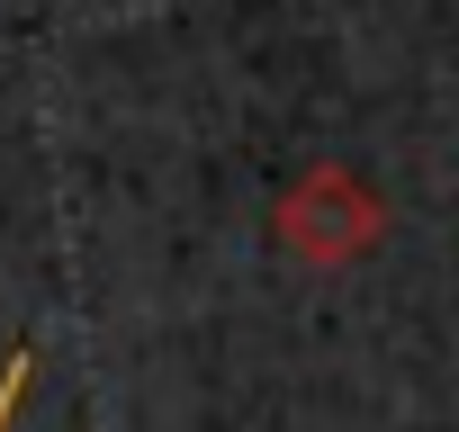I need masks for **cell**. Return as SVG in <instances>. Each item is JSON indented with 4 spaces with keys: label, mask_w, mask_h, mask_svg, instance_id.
I'll return each mask as SVG.
<instances>
[{
    "label": "cell",
    "mask_w": 459,
    "mask_h": 432,
    "mask_svg": "<svg viewBox=\"0 0 459 432\" xmlns=\"http://www.w3.org/2000/svg\"><path fill=\"white\" fill-rule=\"evenodd\" d=\"M271 235H280V253H298V262H316V271H351V262H369V253L387 244V198H378L360 171L316 162V171H298V180L280 189Z\"/></svg>",
    "instance_id": "1"
},
{
    "label": "cell",
    "mask_w": 459,
    "mask_h": 432,
    "mask_svg": "<svg viewBox=\"0 0 459 432\" xmlns=\"http://www.w3.org/2000/svg\"><path fill=\"white\" fill-rule=\"evenodd\" d=\"M28 387H37V342H19V351H10V369H0V432L19 423V405H28Z\"/></svg>",
    "instance_id": "2"
}]
</instances>
